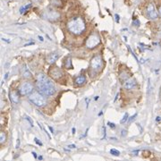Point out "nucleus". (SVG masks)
<instances>
[{
  "mask_svg": "<svg viewBox=\"0 0 161 161\" xmlns=\"http://www.w3.org/2000/svg\"><path fill=\"white\" fill-rule=\"evenodd\" d=\"M102 64H103L102 57L100 55H97L94 57H92V59L91 61V67L94 71H99L101 69Z\"/></svg>",
  "mask_w": 161,
  "mask_h": 161,
  "instance_id": "423d86ee",
  "label": "nucleus"
},
{
  "mask_svg": "<svg viewBox=\"0 0 161 161\" xmlns=\"http://www.w3.org/2000/svg\"><path fill=\"white\" fill-rule=\"evenodd\" d=\"M19 143H20V141H19V140H17V146H16V148H18V147H19Z\"/></svg>",
  "mask_w": 161,
  "mask_h": 161,
  "instance_id": "393cba45",
  "label": "nucleus"
},
{
  "mask_svg": "<svg viewBox=\"0 0 161 161\" xmlns=\"http://www.w3.org/2000/svg\"><path fill=\"white\" fill-rule=\"evenodd\" d=\"M101 41L100 36L97 33H92L91 34L88 39L86 40V42H85V45L88 49H94L96 48L98 45H100V43Z\"/></svg>",
  "mask_w": 161,
  "mask_h": 161,
  "instance_id": "20e7f679",
  "label": "nucleus"
},
{
  "mask_svg": "<svg viewBox=\"0 0 161 161\" xmlns=\"http://www.w3.org/2000/svg\"><path fill=\"white\" fill-rule=\"evenodd\" d=\"M67 28L70 32L74 35L82 34L86 29V24L83 18L81 17H74L71 19L67 23Z\"/></svg>",
  "mask_w": 161,
  "mask_h": 161,
  "instance_id": "f03ea898",
  "label": "nucleus"
},
{
  "mask_svg": "<svg viewBox=\"0 0 161 161\" xmlns=\"http://www.w3.org/2000/svg\"><path fill=\"white\" fill-rule=\"evenodd\" d=\"M135 86V80L133 79V78H130V77H129L128 79H126V80L124 82V88L126 89V90H132V89H133Z\"/></svg>",
  "mask_w": 161,
  "mask_h": 161,
  "instance_id": "1a4fd4ad",
  "label": "nucleus"
},
{
  "mask_svg": "<svg viewBox=\"0 0 161 161\" xmlns=\"http://www.w3.org/2000/svg\"><path fill=\"white\" fill-rule=\"evenodd\" d=\"M49 74H50V76L53 79L58 80V79H60L61 77L63 76V72L58 67H53L49 70Z\"/></svg>",
  "mask_w": 161,
  "mask_h": 161,
  "instance_id": "6e6552de",
  "label": "nucleus"
},
{
  "mask_svg": "<svg viewBox=\"0 0 161 161\" xmlns=\"http://www.w3.org/2000/svg\"><path fill=\"white\" fill-rule=\"evenodd\" d=\"M68 148H70V149H75L76 147H75V145L73 144V145H69V146H68Z\"/></svg>",
  "mask_w": 161,
  "mask_h": 161,
  "instance_id": "6ab92c4d",
  "label": "nucleus"
},
{
  "mask_svg": "<svg viewBox=\"0 0 161 161\" xmlns=\"http://www.w3.org/2000/svg\"><path fill=\"white\" fill-rule=\"evenodd\" d=\"M37 87L40 92L45 96H51L56 92L54 83L44 74H39L37 75Z\"/></svg>",
  "mask_w": 161,
  "mask_h": 161,
  "instance_id": "f257e3e1",
  "label": "nucleus"
},
{
  "mask_svg": "<svg viewBox=\"0 0 161 161\" xmlns=\"http://www.w3.org/2000/svg\"><path fill=\"white\" fill-rule=\"evenodd\" d=\"M31 6H32V4H31V3H30V4H27L26 6H22V7H21V9H20V13H21V14H23V13L25 12L26 10H28V9L30 8Z\"/></svg>",
  "mask_w": 161,
  "mask_h": 161,
  "instance_id": "ddd939ff",
  "label": "nucleus"
},
{
  "mask_svg": "<svg viewBox=\"0 0 161 161\" xmlns=\"http://www.w3.org/2000/svg\"><path fill=\"white\" fill-rule=\"evenodd\" d=\"M147 15L151 20H155L158 18V13L152 4H150L147 7Z\"/></svg>",
  "mask_w": 161,
  "mask_h": 161,
  "instance_id": "0eeeda50",
  "label": "nucleus"
},
{
  "mask_svg": "<svg viewBox=\"0 0 161 161\" xmlns=\"http://www.w3.org/2000/svg\"><path fill=\"white\" fill-rule=\"evenodd\" d=\"M33 84L30 82H25L23 84H21L20 88H19V92L21 95L25 96V95H29L33 91Z\"/></svg>",
  "mask_w": 161,
  "mask_h": 161,
  "instance_id": "39448f33",
  "label": "nucleus"
},
{
  "mask_svg": "<svg viewBox=\"0 0 161 161\" xmlns=\"http://www.w3.org/2000/svg\"><path fill=\"white\" fill-rule=\"evenodd\" d=\"M10 100L15 104L19 102V95L16 91H10Z\"/></svg>",
  "mask_w": 161,
  "mask_h": 161,
  "instance_id": "9b49d317",
  "label": "nucleus"
},
{
  "mask_svg": "<svg viewBox=\"0 0 161 161\" xmlns=\"http://www.w3.org/2000/svg\"><path fill=\"white\" fill-rule=\"evenodd\" d=\"M85 82H86V78H85L84 75H80L75 79V83L77 85H80V86L84 84Z\"/></svg>",
  "mask_w": 161,
  "mask_h": 161,
  "instance_id": "f8f14e48",
  "label": "nucleus"
},
{
  "mask_svg": "<svg viewBox=\"0 0 161 161\" xmlns=\"http://www.w3.org/2000/svg\"><path fill=\"white\" fill-rule=\"evenodd\" d=\"M49 130H50L51 132H53V128H52V127H50V126H49Z\"/></svg>",
  "mask_w": 161,
  "mask_h": 161,
  "instance_id": "bb28decb",
  "label": "nucleus"
},
{
  "mask_svg": "<svg viewBox=\"0 0 161 161\" xmlns=\"http://www.w3.org/2000/svg\"><path fill=\"white\" fill-rule=\"evenodd\" d=\"M108 125H109L111 128H115V125H114V124H112V123H109V122L108 123Z\"/></svg>",
  "mask_w": 161,
  "mask_h": 161,
  "instance_id": "a211bd4d",
  "label": "nucleus"
},
{
  "mask_svg": "<svg viewBox=\"0 0 161 161\" xmlns=\"http://www.w3.org/2000/svg\"><path fill=\"white\" fill-rule=\"evenodd\" d=\"M39 39H40V41H43V40H44L42 37H40V36H39Z\"/></svg>",
  "mask_w": 161,
  "mask_h": 161,
  "instance_id": "5701e85b",
  "label": "nucleus"
},
{
  "mask_svg": "<svg viewBox=\"0 0 161 161\" xmlns=\"http://www.w3.org/2000/svg\"><path fill=\"white\" fill-rule=\"evenodd\" d=\"M159 15L161 16V6L159 7Z\"/></svg>",
  "mask_w": 161,
  "mask_h": 161,
  "instance_id": "a878e982",
  "label": "nucleus"
},
{
  "mask_svg": "<svg viewBox=\"0 0 161 161\" xmlns=\"http://www.w3.org/2000/svg\"><path fill=\"white\" fill-rule=\"evenodd\" d=\"M60 55L58 53H51L48 56V58H47V61L49 63V64H54L56 61H57V59L59 58Z\"/></svg>",
  "mask_w": 161,
  "mask_h": 161,
  "instance_id": "9d476101",
  "label": "nucleus"
},
{
  "mask_svg": "<svg viewBox=\"0 0 161 161\" xmlns=\"http://www.w3.org/2000/svg\"><path fill=\"white\" fill-rule=\"evenodd\" d=\"M110 153L112 155H114V156H120V152H119L117 150H116V149H112L110 150Z\"/></svg>",
  "mask_w": 161,
  "mask_h": 161,
  "instance_id": "2eb2a0df",
  "label": "nucleus"
},
{
  "mask_svg": "<svg viewBox=\"0 0 161 161\" xmlns=\"http://www.w3.org/2000/svg\"><path fill=\"white\" fill-rule=\"evenodd\" d=\"M29 100L37 107H42L47 102V100L44 97V95L39 92H33L32 94H31L29 96Z\"/></svg>",
  "mask_w": 161,
  "mask_h": 161,
  "instance_id": "7ed1b4c3",
  "label": "nucleus"
},
{
  "mask_svg": "<svg viewBox=\"0 0 161 161\" xmlns=\"http://www.w3.org/2000/svg\"><path fill=\"white\" fill-rule=\"evenodd\" d=\"M35 142H36V143H38V144L40 145V146H41V145H42V143H41V142L39 141V139H37V138L35 139Z\"/></svg>",
  "mask_w": 161,
  "mask_h": 161,
  "instance_id": "f3484780",
  "label": "nucleus"
},
{
  "mask_svg": "<svg viewBox=\"0 0 161 161\" xmlns=\"http://www.w3.org/2000/svg\"><path fill=\"white\" fill-rule=\"evenodd\" d=\"M72 132H73V134H74L75 133V128H73L72 129Z\"/></svg>",
  "mask_w": 161,
  "mask_h": 161,
  "instance_id": "4be33fe9",
  "label": "nucleus"
},
{
  "mask_svg": "<svg viewBox=\"0 0 161 161\" xmlns=\"http://www.w3.org/2000/svg\"><path fill=\"white\" fill-rule=\"evenodd\" d=\"M115 17L117 18V22L118 23V22H119V15H116V16H115Z\"/></svg>",
  "mask_w": 161,
  "mask_h": 161,
  "instance_id": "412c9836",
  "label": "nucleus"
},
{
  "mask_svg": "<svg viewBox=\"0 0 161 161\" xmlns=\"http://www.w3.org/2000/svg\"><path fill=\"white\" fill-rule=\"evenodd\" d=\"M6 140V133H5L4 132H1V133H0V142H1V144L5 143Z\"/></svg>",
  "mask_w": 161,
  "mask_h": 161,
  "instance_id": "4468645a",
  "label": "nucleus"
},
{
  "mask_svg": "<svg viewBox=\"0 0 161 161\" xmlns=\"http://www.w3.org/2000/svg\"><path fill=\"white\" fill-rule=\"evenodd\" d=\"M136 116H137V114H135V115H134V116H133V117H130V118H129V121H133V119H134V117H135Z\"/></svg>",
  "mask_w": 161,
  "mask_h": 161,
  "instance_id": "aec40b11",
  "label": "nucleus"
},
{
  "mask_svg": "<svg viewBox=\"0 0 161 161\" xmlns=\"http://www.w3.org/2000/svg\"><path fill=\"white\" fill-rule=\"evenodd\" d=\"M32 155H33V157L35 158V159H37V155H36V153L32 152Z\"/></svg>",
  "mask_w": 161,
  "mask_h": 161,
  "instance_id": "b1692460",
  "label": "nucleus"
},
{
  "mask_svg": "<svg viewBox=\"0 0 161 161\" xmlns=\"http://www.w3.org/2000/svg\"><path fill=\"white\" fill-rule=\"evenodd\" d=\"M127 119H128V114L127 113H125V116H124V117H123V119L120 121V124H124V123H125V122L127 121Z\"/></svg>",
  "mask_w": 161,
  "mask_h": 161,
  "instance_id": "dca6fc26",
  "label": "nucleus"
}]
</instances>
